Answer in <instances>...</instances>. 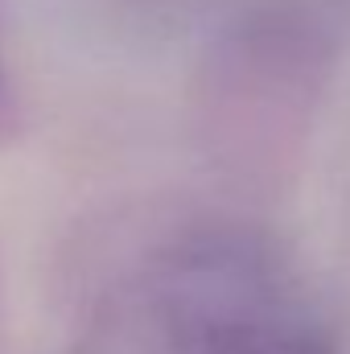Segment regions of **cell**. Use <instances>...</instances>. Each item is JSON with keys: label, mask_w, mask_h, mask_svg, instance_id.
Returning a JSON list of instances; mask_svg holds the SVG:
<instances>
[{"label": "cell", "mask_w": 350, "mask_h": 354, "mask_svg": "<svg viewBox=\"0 0 350 354\" xmlns=\"http://www.w3.org/2000/svg\"><path fill=\"white\" fill-rule=\"evenodd\" d=\"M71 354H338L293 256L248 223H190L91 301Z\"/></svg>", "instance_id": "obj_1"}, {"label": "cell", "mask_w": 350, "mask_h": 354, "mask_svg": "<svg viewBox=\"0 0 350 354\" xmlns=\"http://www.w3.org/2000/svg\"><path fill=\"white\" fill-rule=\"evenodd\" d=\"M330 79L326 37L288 12L235 25L206 66V120L223 153L243 165H276L301 149Z\"/></svg>", "instance_id": "obj_2"}, {"label": "cell", "mask_w": 350, "mask_h": 354, "mask_svg": "<svg viewBox=\"0 0 350 354\" xmlns=\"http://www.w3.org/2000/svg\"><path fill=\"white\" fill-rule=\"evenodd\" d=\"M12 124V83H8V66H4V54H0V132Z\"/></svg>", "instance_id": "obj_3"}]
</instances>
